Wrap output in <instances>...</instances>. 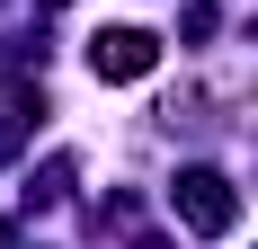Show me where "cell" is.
I'll use <instances>...</instances> for the list:
<instances>
[{
    "instance_id": "obj_1",
    "label": "cell",
    "mask_w": 258,
    "mask_h": 249,
    "mask_svg": "<svg viewBox=\"0 0 258 249\" xmlns=\"http://www.w3.org/2000/svg\"><path fill=\"white\" fill-rule=\"evenodd\" d=\"M178 214H187V231H232L240 196H232V178H214V169H187V178H178Z\"/></svg>"
},
{
    "instance_id": "obj_2",
    "label": "cell",
    "mask_w": 258,
    "mask_h": 249,
    "mask_svg": "<svg viewBox=\"0 0 258 249\" xmlns=\"http://www.w3.org/2000/svg\"><path fill=\"white\" fill-rule=\"evenodd\" d=\"M89 63H98V80H143L160 63V45L143 36V27H107L98 45H89Z\"/></svg>"
}]
</instances>
